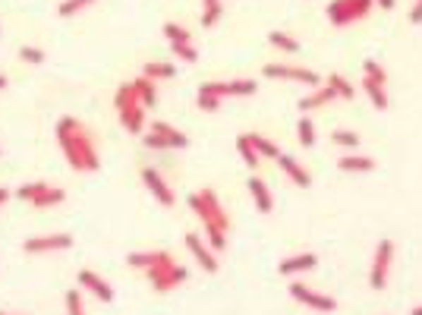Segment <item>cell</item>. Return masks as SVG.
I'll return each instance as SVG.
<instances>
[{"label": "cell", "instance_id": "8992f818", "mask_svg": "<svg viewBox=\"0 0 422 315\" xmlns=\"http://www.w3.org/2000/svg\"><path fill=\"white\" fill-rule=\"evenodd\" d=\"M142 142H145V149H161V152H167V149H189V136L186 132H180L176 126H170V123H152V130L148 132H142Z\"/></svg>", "mask_w": 422, "mask_h": 315}, {"label": "cell", "instance_id": "f35d334b", "mask_svg": "<svg viewBox=\"0 0 422 315\" xmlns=\"http://www.w3.org/2000/svg\"><path fill=\"white\" fill-rule=\"evenodd\" d=\"M170 51H174L180 60H186V63H195V60H199V51H195L193 44H170Z\"/></svg>", "mask_w": 422, "mask_h": 315}, {"label": "cell", "instance_id": "52a82bcc", "mask_svg": "<svg viewBox=\"0 0 422 315\" xmlns=\"http://www.w3.org/2000/svg\"><path fill=\"white\" fill-rule=\"evenodd\" d=\"M262 76H268V79H287V82H303V85H312V89H318V85L325 82V79L318 76L315 70H306V66H290V63H265L262 66Z\"/></svg>", "mask_w": 422, "mask_h": 315}, {"label": "cell", "instance_id": "4fadbf2b", "mask_svg": "<svg viewBox=\"0 0 422 315\" xmlns=\"http://www.w3.org/2000/svg\"><path fill=\"white\" fill-rule=\"evenodd\" d=\"M221 98H227V82H202L195 101H199V111L215 113L221 107Z\"/></svg>", "mask_w": 422, "mask_h": 315}, {"label": "cell", "instance_id": "4dcf8cb0", "mask_svg": "<svg viewBox=\"0 0 422 315\" xmlns=\"http://www.w3.org/2000/svg\"><path fill=\"white\" fill-rule=\"evenodd\" d=\"M331 142L337 145V149H359V132H353V130H334L331 132Z\"/></svg>", "mask_w": 422, "mask_h": 315}, {"label": "cell", "instance_id": "4316f807", "mask_svg": "<svg viewBox=\"0 0 422 315\" xmlns=\"http://www.w3.org/2000/svg\"><path fill=\"white\" fill-rule=\"evenodd\" d=\"M296 132H299V145H303V149H312V145H315V139H318V132H315V123H312L309 117H299V123H296Z\"/></svg>", "mask_w": 422, "mask_h": 315}, {"label": "cell", "instance_id": "9c48e42d", "mask_svg": "<svg viewBox=\"0 0 422 315\" xmlns=\"http://www.w3.org/2000/svg\"><path fill=\"white\" fill-rule=\"evenodd\" d=\"M73 246V233H44V237H29L23 243L25 256H47V252H60Z\"/></svg>", "mask_w": 422, "mask_h": 315}, {"label": "cell", "instance_id": "60d3db41", "mask_svg": "<svg viewBox=\"0 0 422 315\" xmlns=\"http://www.w3.org/2000/svg\"><path fill=\"white\" fill-rule=\"evenodd\" d=\"M394 4L397 0H375V6H381V10H394Z\"/></svg>", "mask_w": 422, "mask_h": 315}, {"label": "cell", "instance_id": "2e32d148", "mask_svg": "<svg viewBox=\"0 0 422 315\" xmlns=\"http://www.w3.org/2000/svg\"><path fill=\"white\" fill-rule=\"evenodd\" d=\"M277 164H281V171L287 173L290 180H294L299 190H309V186H312V173L306 171V167L299 164V161H296L294 155H281V158H277Z\"/></svg>", "mask_w": 422, "mask_h": 315}, {"label": "cell", "instance_id": "f546056e", "mask_svg": "<svg viewBox=\"0 0 422 315\" xmlns=\"http://www.w3.org/2000/svg\"><path fill=\"white\" fill-rule=\"evenodd\" d=\"M236 152H240V158L246 161V167H253V171H255L258 164H262V158L255 155L253 142H249V132H246V136H240V139H236Z\"/></svg>", "mask_w": 422, "mask_h": 315}, {"label": "cell", "instance_id": "d4e9b609", "mask_svg": "<svg viewBox=\"0 0 422 315\" xmlns=\"http://www.w3.org/2000/svg\"><path fill=\"white\" fill-rule=\"evenodd\" d=\"M167 249H158V252H129L126 256V265L129 268H142V271H145V268H152L155 262H161V256H164Z\"/></svg>", "mask_w": 422, "mask_h": 315}, {"label": "cell", "instance_id": "44dd1931", "mask_svg": "<svg viewBox=\"0 0 422 315\" xmlns=\"http://www.w3.org/2000/svg\"><path fill=\"white\" fill-rule=\"evenodd\" d=\"M363 92L369 95V101L375 111H387V89L381 82H375V79H369V76H363Z\"/></svg>", "mask_w": 422, "mask_h": 315}, {"label": "cell", "instance_id": "cb8c5ba5", "mask_svg": "<svg viewBox=\"0 0 422 315\" xmlns=\"http://www.w3.org/2000/svg\"><path fill=\"white\" fill-rule=\"evenodd\" d=\"M249 142H253V149H255L258 158H271V161L281 158V149H277L271 139H265L262 132H249Z\"/></svg>", "mask_w": 422, "mask_h": 315}, {"label": "cell", "instance_id": "836d02e7", "mask_svg": "<svg viewBox=\"0 0 422 315\" xmlns=\"http://www.w3.org/2000/svg\"><path fill=\"white\" fill-rule=\"evenodd\" d=\"M258 82L255 79H234V82H227V95H255Z\"/></svg>", "mask_w": 422, "mask_h": 315}, {"label": "cell", "instance_id": "8fae6325", "mask_svg": "<svg viewBox=\"0 0 422 315\" xmlns=\"http://www.w3.org/2000/svg\"><path fill=\"white\" fill-rule=\"evenodd\" d=\"M183 243H186V249L193 252V259L199 262L202 271H208V274H215L217 271V259H215V249L205 243V240L199 237V233H186L183 237Z\"/></svg>", "mask_w": 422, "mask_h": 315}, {"label": "cell", "instance_id": "f1b7e54d", "mask_svg": "<svg viewBox=\"0 0 422 315\" xmlns=\"http://www.w3.org/2000/svg\"><path fill=\"white\" fill-rule=\"evenodd\" d=\"M92 4H98V0H60V4H57V16L60 19H70V16L83 13L85 6H92Z\"/></svg>", "mask_w": 422, "mask_h": 315}, {"label": "cell", "instance_id": "3957f363", "mask_svg": "<svg viewBox=\"0 0 422 315\" xmlns=\"http://www.w3.org/2000/svg\"><path fill=\"white\" fill-rule=\"evenodd\" d=\"M114 107H117V117H120V126L129 132V136H139L145 130V104L135 98L133 85L123 82L114 95Z\"/></svg>", "mask_w": 422, "mask_h": 315}, {"label": "cell", "instance_id": "7c38bea8", "mask_svg": "<svg viewBox=\"0 0 422 315\" xmlns=\"http://www.w3.org/2000/svg\"><path fill=\"white\" fill-rule=\"evenodd\" d=\"M142 183L148 186V192H152V196L158 199V202L164 205V209H174V205H176L174 190H170V186L164 183V177H161V173L155 171V167H145V171H142Z\"/></svg>", "mask_w": 422, "mask_h": 315}, {"label": "cell", "instance_id": "7bdbcfd3", "mask_svg": "<svg viewBox=\"0 0 422 315\" xmlns=\"http://www.w3.org/2000/svg\"><path fill=\"white\" fill-rule=\"evenodd\" d=\"M6 82H10V79H6V76H4V73H0V92H4V89H6Z\"/></svg>", "mask_w": 422, "mask_h": 315}, {"label": "cell", "instance_id": "ba28073f", "mask_svg": "<svg viewBox=\"0 0 422 315\" xmlns=\"http://www.w3.org/2000/svg\"><path fill=\"white\" fill-rule=\"evenodd\" d=\"M391 265H394V243H391V240H381V243L375 246V256H372V271H369L372 290H385V287H387Z\"/></svg>", "mask_w": 422, "mask_h": 315}, {"label": "cell", "instance_id": "74e56055", "mask_svg": "<svg viewBox=\"0 0 422 315\" xmlns=\"http://www.w3.org/2000/svg\"><path fill=\"white\" fill-rule=\"evenodd\" d=\"M19 60H23V63H44V51L32 48V44H23V48H19Z\"/></svg>", "mask_w": 422, "mask_h": 315}, {"label": "cell", "instance_id": "b9f144b4", "mask_svg": "<svg viewBox=\"0 0 422 315\" xmlns=\"http://www.w3.org/2000/svg\"><path fill=\"white\" fill-rule=\"evenodd\" d=\"M6 199H10V190H4V186H0V209L6 205Z\"/></svg>", "mask_w": 422, "mask_h": 315}, {"label": "cell", "instance_id": "ac0fdd59", "mask_svg": "<svg viewBox=\"0 0 422 315\" xmlns=\"http://www.w3.org/2000/svg\"><path fill=\"white\" fill-rule=\"evenodd\" d=\"M315 265H318L315 252H299V256L284 259V262L277 265V271H281V274H303V271H312Z\"/></svg>", "mask_w": 422, "mask_h": 315}, {"label": "cell", "instance_id": "7402d4cb", "mask_svg": "<svg viewBox=\"0 0 422 315\" xmlns=\"http://www.w3.org/2000/svg\"><path fill=\"white\" fill-rule=\"evenodd\" d=\"M66 202V190H57V186H47L44 192H38L35 199H32V209H54V205H64Z\"/></svg>", "mask_w": 422, "mask_h": 315}, {"label": "cell", "instance_id": "8d00e7d4", "mask_svg": "<svg viewBox=\"0 0 422 315\" xmlns=\"http://www.w3.org/2000/svg\"><path fill=\"white\" fill-rule=\"evenodd\" d=\"M66 315H85V303L79 290H66Z\"/></svg>", "mask_w": 422, "mask_h": 315}, {"label": "cell", "instance_id": "83f0119b", "mask_svg": "<svg viewBox=\"0 0 422 315\" xmlns=\"http://www.w3.org/2000/svg\"><path fill=\"white\" fill-rule=\"evenodd\" d=\"M268 42L284 54H299V42L294 35H287V32H268Z\"/></svg>", "mask_w": 422, "mask_h": 315}, {"label": "cell", "instance_id": "ffe728a7", "mask_svg": "<svg viewBox=\"0 0 422 315\" xmlns=\"http://www.w3.org/2000/svg\"><path fill=\"white\" fill-rule=\"evenodd\" d=\"M133 92H135V98H139L142 104H145V111L148 107H155V101H158V89H155V82L152 79H145V76H139V79H133Z\"/></svg>", "mask_w": 422, "mask_h": 315}, {"label": "cell", "instance_id": "5b68a950", "mask_svg": "<svg viewBox=\"0 0 422 315\" xmlns=\"http://www.w3.org/2000/svg\"><path fill=\"white\" fill-rule=\"evenodd\" d=\"M375 10V0H331L328 23L331 25H353Z\"/></svg>", "mask_w": 422, "mask_h": 315}, {"label": "cell", "instance_id": "ab89813d", "mask_svg": "<svg viewBox=\"0 0 422 315\" xmlns=\"http://www.w3.org/2000/svg\"><path fill=\"white\" fill-rule=\"evenodd\" d=\"M410 23H413V25H419V23H422V0H416V4H413V10H410Z\"/></svg>", "mask_w": 422, "mask_h": 315}, {"label": "cell", "instance_id": "9a60e30c", "mask_svg": "<svg viewBox=\"0 0 422 315\" xmlns=\"http://www.w3.org/2000/svg\"><path fill=\"white\" fill-rule=\"evenodd\" d=\"M337 101V95H334V89L331 85H318V89H312L306 98H299V111L303 113H309V111H318V107H328V104H334Z\"/></svg>", "mask_w": 422, "mask_h": 315}, {"label": "cell", "instance_id": "5bb4252c", "mask_svg": "<svg viewBox=\"0 0 422 315\" xmlns=\"http://www.w3.org/2000/svg\"><path fill=\"white\" fill-rule=\"evenodd\" d=\"M76 280H79V284L85 287L88 293H92V297H98L101 303H111V299H114V287L107 284V280L101 278V274H95L92 268H83V271H79V278H76Z\"/></svg>", "mask_w": 422, "mask_h": 315}, {"label": "cell", "instance_id": "ee69618b", "mask_svg": "<svg viewBox=\"0 0 422 315\" xmlns=\"http://www.w3.org/2000/svg\"><path fill=\"white\" fill-rule=\"evenodd\" d=\"M410 315H422V306H416V309H410Z\"/></svg>", "mask_w": 422, "mask_h": 315}, {"label": "cell", "instance_id": "f6af8a7d", "mask_svg": "<svg viewBox=\"0 0 422 315\" xmlns=\"http://www.w3.org/2000/svg\"><path fill=\"white\" fill-rule=\"evenodd\" d=\"M0 315H23V312H0Z\"/></svg>", "mask_w": 422, "mask_h": 315}, {"label": "cell", "instance_id": "7a4b0ae2", "mask_svg": "<svg viewBox=\"0 0 422 315\" xmlns=\"http://www.w3.org/2000/svg\"><path fill=\"white\" fill-rule=\"evenodd\" d=\"M189 209L195 211V218L202 221V227H205V240L208 246L215 252H224L227 249V233H230V218L227 211L221 209V199H217V192L205 186V190L193 192L189 196Z\"/></svg>", "mask_w": 422, "mask_h": 315}, {"label": "cell", "instance_id": "d590c367", "mask_svg": "<svg viewBox=\"0 0 422 315\" xmlns=\"http://www.w3.org/2000/svg\"><path fill=\"white\" fill-rule=\"evenodd\" d=\"M363 73H366L369 79H375V82H381V85L387 89V73H385V66H381V63H375V60H366V63H363Z\"/></svg>", "mask_w": 422, "mask_h": 315}, {"label": "cell", "instance_id": "e0dca14e", "mask_svg": "<svg viewBox=\"0 0 422 315\" xmlns=\"http://www.w3.org/2000/svg\"><path fill=\"white\" fill-rule=\"evenodd\" d=\"M246 186H249V192H253V202H255L258 211H262V214L275 211V196H271V190L262 183V177H249Z\"/></svg>", "mask_w": 422, "mask_h": 315}, {"label": "cell", "instance_id": "277c9868", "mask_svg": "<svg viewBox=\"0 0 422 315\" xmlns=\"http://www.w3.org/2000/svg\"><path fill=\"white\" fill-rule=\"evenodd\" d=\"M145 278H148V284H152L155 293H170V290H176L180 284H186L189 271L183 265H176L170 252H164L161 262H155L152 268H145Z\"/></svg>", "mask_w": 422, "mask_h": 315}, {"label": "cell", "instance_id": "1f68e13d", "mask_svg": "<svg viewBox=\"0 0 422 315\" xmlns=\"http://www.w3.org/2000/svg\"><path fill=\"white\" fill-rule=\"evenodd\" d=\"M161 35H164L170 44H193V42H189V32L183 29V25H176V23H164Z\"/></svg>", "mask_w": 422, "mask_h": 315}, {"label": "cell", "instance_id": "6da1fadb", "mask_svg": "<svg viewBox=\"0 0 422 315\" xmlns=\"http://www.w3.org/2000/svg\"><path fill=\"white\" fill-rule=\"evenodd\" d=\"M54 136H57V145H60V152H64L66 164H70L76 173H95L101 167V155H98V145H95V136L83 120L60 117Z\"/></svg>", "mask_w": 422, "mask_h": 315}, {"label": "cell", "instance_id": "d6986e66", "mask_svg": "<svg viewBox=\"0 0 422 315\" xmlns=\"http://www.w3.org/2000/svg\"><path fill=\"white\" fill-rule=\"evenodd\" d=\"M337 167L344 173H369V171H375V158H369V155H344V158H337Z\"/></svg>", "mask_w": 422, "mask_h": 315}, {"label": "cell", "instance_id": "484cf974", "mask_svg": "<svg viewBox=\"0 0 422 315\" xmlns=\"http://www.w3.org/2000/svg\"><path fill=\"white\" fill-rule=\"evenodd\" d=\"M325 85H331L334 89L337 98H344V101H353V95H356V89H353V82H346L344 76H337V73H331L328 79H325Z\"/></svg>", "mask_w": 422, "mask_h": 315}, {"label": "cell", "instance_id": "d6a6232c", "mask_svg": "<svg viewBox=\"0 0 422 315\" xmlns=\"http://www.w3.org/2000/svg\"><path fill=\"white\" fill-rule=\"evenodd\" d=\"M217 19H221V0H205V10H202V29H211V25H217Z\"/></svg>", "mask_w": 422, "mask_h": 315}, {"label": "cell", "instance_id": "30bf717a", "mask_svg": "<svg viewBox=\"0 0 422 315\" xmlns=\"http://www.w3.org/2000/svg\"><path fill=\"white\" fill-rule=\"evenodd\" d=\"M290 297L296 303H303L306 309H315V312H334L337 309V299L328 297V293H318V290H309L306 284H290Z\"/></svg>", "mask_w": 422, "mask_h": 315}, {"label": "cell", "instance_id": "603a6c76", "mask_svg": "<svg viewBox=\"0 0 422 315\" xmlns=\"http://www.w3.org/2000/svg\"><path fill=\"white\" fill-rule=\"evenodd\" d=\"M142 76L152 79V82H161V79H174L176 76V66L164 63V60H152V63L142 66Z\"/></svg>", "mask_w": 422, "mask_h": 315}, {"label": "cell", "instance_id": "e575fe53", "mask_svg": "<svg viewBox=\"0 0 422 315\" xmlns=\"http://www.w3.org/2000/svg\"><path fill=\"white\" fill-rule=\"evenodd\" d=\"M47 186H51V183H44V180H35V183H23V186H19L16 196L23 199V202H32V199L38 196V192H44V190H47Z\"/></svg>", "mask_w": 422, "mask_h": 315}]
</instances>
